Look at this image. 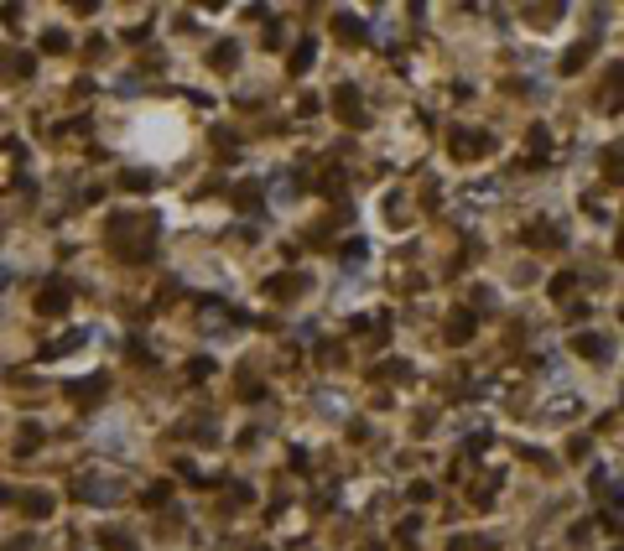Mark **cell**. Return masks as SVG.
Listing matches in <instances>:
<instances>
[{
  "instance_id": "obj_1",
  "label": "cell",
  "mask_w": 624,
  "mask_h": 551,
  "mask_svg": "<svg viewBox=\"0 0 624 551\" xmlns=\"http://www.w3.org/2000/svg\"><path fill=\"white\" fill-rule=\"evenodd\" d=\"M495 151V136L489 130H453V156L458 162H473V156H489Z\"/></svg>"
},
{
  "instance_id": "obj_2",
  "label": "cell",
  "mask_w": 624,
  "mask_h": 551,
  "mask_svg": "<svg viewBox=\"0 0 624 551\" xmlns=\"http://www.w3.org/2000/svg\"><path fill=\"white\" fill-rule=\"evenodd\" d=\"M68 302H73L68 281H47L42 292H37V312H42V318H58V312H68Z\"/></svg>"
},
{
  "instance_id": "obj_3",
  "label": "cell",
  "mask_w": 624,
  "mask_h": 551,
  "mask_svg": "<svg viewBox=\"0 0 624 551\" xmlns=\"http://www.w3.org/2000/svg\"><path fill=\"white\" fill-rule=\"evenodd\" d=\"M333 104H338V120H343V125H364V120H369L359 89H349V84H338V89H333Z\"/></svg>"
},
{
  "instance_id": "obj_4",
  "label": "cell",
  "mask_w": 624,
  "mask_h": 551,
  "mask_svg": "<svg viewBox=\"0 0 624 551\" xmlns=\"http://www.w3.org/2000/svg\"><path fill=\"white\" fill-rule=\"evenodd\" d=\"M599 104H604V115H619V110H624V63H614V68L604 73V94H599Z\"/></svg>"
},
{
  "instance_id": "obj_5",
  "label": "cell",
  "mask_w": 624,
  "mask_h": 551,
  "mask_svg": "<svg viewBox=\"0 0 624 551\" xmlns=\"http://www.w3.org/2000/svg\"><path fill=\"white\" fill-rule=\"evenodd\" d=\"M473 328H479V318H473V312H453V323L442 328V338H447V344H469Z\"/></svg>"
},
{
  "instance_id": "obj_6",
  "label": "cell",
  "mask_w": 624,
  "mask_h": 551,
  "mask_svg": "<svg viewBox=\"0 0 624 551\" xmlns=\"http://www.w3.org/2000/svg\"><path fill=\"white\" fill-rule=\"evenodd\" d=\"M312 58H317V42H312V37H302V42L291 47V58H286V73H307Z\"/></svg>"
},
{
  "instance_id": "obj_7",
  "label": "cell",
  "mask_w": 624,
  "mask_h": 551,
  "mask_svg": "<svg viewBox=\"0 0 624 551\" xmlns=\"http://www.w3.org/2000/svg\"><path fill=\"white\" fill-rule=\"evenodd\" d=\"M302 292V276L297 271H286V276H276V281H265V297H276V302H286V297H297Z\"/></svg>"
},
{
  "instance_id": "obj_8",
  "label": "cell",
  "mask_w": 624,
  "mask_h": 551,
  "mask_svg": "<svg viewBox=\"0 0 624 551\" xmlns=\"http://www.w3.org/2000/svg\"><path fill=\"white\" fill-rule=\"evenodd\" d=\"M588 58H593V37H582V42H573V47L562 52V73H578Z\"/></svg>"
},
{
  "instance_id": "obj_9",
  "label": "cell",
  "mask_w": 624,
  "mask_h": 551,
  "mask_svg": "<svg viewBox=\"0 0 624 551\" xmlns=\"http://www.w3.org/2000/svg\"><path fill=\"white\" fill-rule=\"evenodd\" d=\"M573 349L582 354V359H609V338H599V333H578Z\"/></svg>"
},
{
  "instance_id": "obj_10",
  "label": "cell",
  "mask_w": 624,
  "mask_h": 551,
  "mask_svg": "<svg viewBox=\"0 0 624 551\" xmlns=\"http://www.w3.org/2000/svg\"><path fill=\"white\" fill-rule=\"evenodd\" d=\"M526 240L536 245V250H552V245H562V234H556V229L547 224V219H536V224L526 229Z\"/></svg>"
},
{
  "instance_id": "obj_11",
  "label": "cell",
  "mask_w": 624,
  "mask_h": 551,
  "mask_svg": "<svg viewBox=\"0 0 624 551\" xmlns=\"http://www.w3.org/2000/svg\"><path fill=\"white\" fill-rule=\"evenodd\" d=\"M21 515H32V520H42V515H52V494H21Z\"/></svg>"
},
{
  "instance_id": "obj_12",
  "label": "cell",
  "mask_w": 624,
  "mask_h": 551,
  "mask_svg": "<svg viewBox=\"0 0 624 551\" xmlns=\"http://www.w3.org/2000/svg\"><path fill=\"white\" fill-rule=\"evenodd\" d=\"M333 26H338V37H343V42H369V26H364L359 16H338Z\"/></svg>"
},
{
  "instance_id": "obj_13",
  "label": "cell",
  "mask_w": 624,
  "mask_h": 551,
  "mask_svg": "<svg viewBox=\"0 0 624 551\" xmlns=\"http://www.w3.org/2000/svg\"><path fill=\"white\" fill-rule=\"evenodd\" d=\"M37 448H42V427L26 422V427L16 432V453H37Z\"/></svg>"
},
{
  "instance_id": "obj_14",
  "label": "cell",
  "mask_w": 624,
  "mask_h": 551,
  "mask_svg": "<svg viewBox=\"0 0 624 551\" xmlns=\"http://www.w3.org/2000/svg\"><path fill=\"white\" fill-rule=\"evenodd\" d=\"M604 177H609V182H624V146L604 151Z\"/></svg>"
},
{
  "instance_id": "obj_15",
  "label": "cell",
  "mask_w": 624,
  "mask_h": 551,
  "mask_svg": "<svg viewBox=\"0 0 624 551\" xmlns=\"http://www.w3.org/2000/svg\"><path fill=\"white\" fill-rule=\"evenodd\" d=\"M208 63H214V68H224V73H229L234 63H240V52H234V42H219L214 52H208Z\"/></svg>"
},
{
  "instance_id": "obj_16",
  "label": "cell",
  "mask_w": 624,
  "mask_h": 551,
  "mask_svg": "<svg viewBox=\"0 0 624 551\" xmlns=\"http://www.w3.org/2000/svg\"><path fill=\"white\" fill-rule=\"evenodd\" d=\"M120 188H130V193H151V188H156V177H151V172H120Z\"/></svg>"
},
{
  "instance_id": "obj_17",
  "label": "cell",
  "mask_w": 624,
  "mask_h": 551,
  "mask_svg": "<svg viewBox=\"0 0 624 551\" xmlns=\"http://www.w3.org/2000/svg\"><path fill=\"white\" fill-rule=\"evenodd\" d=\"M573 292H578V276H573V271L552 276V297H556V302H562V297H573Z\"/></svg>"
},
{
  "instance_id": "obj_18",
  "label": "cell",
  "mask_w": 624,
  "mask_h": 551,
  "mask_svg": "<svg viewBox=\"0 0 624 551\" xmlns=\"http://www.w3.org/2000/svg\"><path fill=\"white\" fill-rule=\"evenodd\" d=\"M530 151H536V156L552 151V130H547V125H530Z\"/></svg>"
},
{
  "instance_id": "obj_19",
  "label": "cell",
  "mask_w": 624,
  "mask_h": 551,
  "mask_svg": "<svg viewBox=\"0 0 624 551\" xmlns=\"http://www.w3.org/2000/svg\"><path fill=\"white\" fill-rule=\"evenodd\" d=\"M234 203H240V208H260V188H255V182H245V188H234Z\"/></svg>"
},
{
  "instance_id": "obj_20",
  "label": "cell",
  "mask_w": 624,
  "mask_h": 551,
  "mask_svg": "<svg viewBox=\"0 0 624 551\" xmlns=\"http://www.w3.org/2000/svg\"><path fill=\"white\" fill-rule=\"evenodd\" d=\"M68 396H104V380H78V385H68Z\"/></svg>"
},
{
  "instance_id": "obj_21",
  "label": "cell",
  "mask_w": 624,
  "mask_h": 551,
  "mask_svg": "<svg viewBox=\"0 0 624 551\" xmlns=\"http://www.w3.org/2000/svg\"><path fill=\"white\" fill-rule=\"evenodd\" d=\"M172 500V484H151V489L141 494V505H167Z\"/></svg>"
},
{
  "instance_id": "obj_22",
  "label": "cell",
  "mask_w": 624,
  "mask_h": 551,
  "mask_svg": "<svg viewBox=\"0 0 624 551\" xmlns=\"http://www.w3.org/2000/svg\"><path fill=\"white\" fill-rule=\"evenodd\" d=\"M42 52H68V32H42Z\"/></svg>"
},
{
  "instance_id": "obj_23",
  "label": "cell",
  "mask_w": 624,
  "mask_h": 551,
  "mask_svg": "<svg viewBox=\"0 0 624 551\" xmlns=\"http://www.w3.org/2000/svg\"><path fill=\"white\" fill-rule=\"evenodd\" d=\"M99 541H104V551H136V546L125 541V536H99Z\"/></svg>"
},
{
  "instance_id": "obj_24",
  "label": "cell",
  "mask_w": 624,
  "mask_h": 551,
  "mask_svg": "<svg viewBox=\"0 0 624 551\" xmlns=\"http://www.w3.org/2000/svg\"><path fill=\"white\" fill-rule=\"evenodd\" d=\"M447 551H469V541H453V546H447Z\"/></svg>"
},
{
  "instance_id": "obj_25",
  "label": "cell",
  "mask_w": 624,
  "mask_h": 551,
  "mask_svg": "<svg viewBox=\"0 0 624 551\" xmlns=\"http://www.w3.org/2000/svg\"><path fill=\"white\" fill-rule=\"evenodd\" d=\"M619 255H624V234H619Z\"/></svg>"
},
{
  "instance_id": "obj_26",
  "label": "cell",
  "mask_w": 624,
  "mask_h": 551,
  "mask_svg": "<svg viewBox=\"0 0 624 551\" xmlns=\"http://www.w3.org/2000/svg\"><path fill=\"white\" fill-rule=\"evenodd\" d=\"M619 318H624V312H619Z\"/></svg>"
}]
</instances>
